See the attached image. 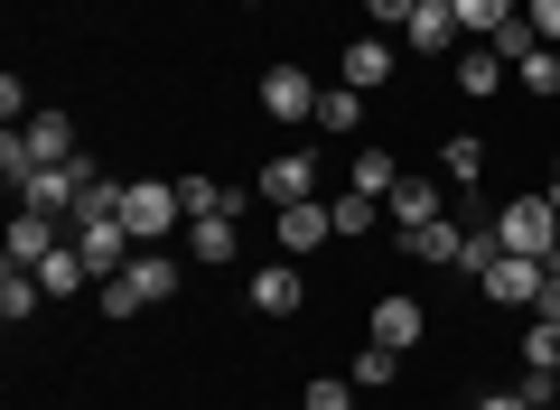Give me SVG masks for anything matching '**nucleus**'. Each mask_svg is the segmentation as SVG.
I'll return each mask as SVG.
<instances>
[{"label": "nucleus", "instance_id": "nucleus-13", "mask_svg": "<svg viewBox=\"0 0 560 410\" xmlns=\"http://www.w3.org/2000/svg\"><path fill=\"white\" fill-rule=\"evenodd\" d=\"M401 47H420V57H458V20H448V0H420L411 10V28H401Z\"/></svg>", "mask_w": 560, "mask_h": 410}, {"label": "nucleus", "instance_id": "nucleus-33", "mask_svg": "<svg viewBox=\"0 0 560 410\" xmlns=\"http://www.w3.org/2000/svg\"><path fill=\"white\" fill-rule=\"evenodd\" d=\"M477 410H533V401H523V391H514V383H504V391H486V401H477Z\"/></svg>", "mask_w": 560, "mask_h": 410}, {"label": "nucleus", "instance_id": "nucleus-2", "mask_svg": "<svg viewBox=\"0 0 560 410\" xmlns=\"http://www.w3.org/2000/svg\"><path fill=\"white\" fill-rule=\"evenodd\" d=\"M94 177H103V168L75 150V159H57V168H38V177H28V187H20V206H38V215H57V224H66V215H84V187H94Z\"/></svg>", "mask_w": 560, "mask_h": 410}, {"label": "nucleus", "instance_id": "nucleus-21", "mask_svg": "<svg viewBox=\"0 0 560 410\" xmlns=\"http://www.w3.org/2000/svg\"><path fill=\"white\" fill-rule=\"evenodd\" d=\"M327 215H337V243H355V234H374V224H383V196H364V187H346L337 206H327Z\"/></svg>", "mask_w": 560, "mask_h": 410}, {"label": "nucleus", "instance_id": "nucleus-6", "mask_svg": "<svg viewBox=\"0 0 560 410\" xmlns=\"http://www.w3.org/2000/svg\"><path fill=\"white\" fill-rule=\"evenodd\" d=\"M420 336H430V308H420L411 290H383V298H374V345H393V354H411Z\"/></svg>", "mask_w": 560, "mask_h": 410}, {"label": "nucleus", "instance_id": "nucleus-16", "mask_svg": "<svg viewBox=\"0 0 560 410\" xmlns=\"http://www.w3.org/2000/svg\"><path fill=\"white\" fill-rule=\"evenodd\" d=\"M458 243H467V224H420V234H401V253L411 261H430V271H458Z\"/></svg>", "mask_w": 560, "mask_h": 410}, {"label": "nucleus", "instance_id": "nucleus-24", "mask_svg": "<svg viewBox=\"0 0 560 410\" xmlns=\"http://www.w3.org/2000/svg\"><path fill=\"white\" fill-rule=\"evenodd\" d=\"M318 131H364V94L355 84H327L318 94Z\"/></svg>", "mask_w": 560, "mask_h": 410}, {"label": "nucleus", "instance_id": "nucleus-9", "mask_svg": "<svg viewBox=\"0 0 560 410\" xmlns=\"http://www.w3.org/2000/svg\"><path fill=\"white\" fill-rule=\"evenodd\" d=\"M318 243H337V215H327L318 196H308V206H280V261L318 253Z\"/></svg>", "mask_w": 560, "mask_h": 410}, {"label": "nucleus", "instance_id": "nucleus-14", "mask_svg": "<svg viewBox=\"0 0 560 410\" xmlns=\"http://www.w3.org/2000/svg\"><path fill=\"white\" fill-rule=\"evenodd\" d=\"M121 280L140 290V308H160V298L178 290V261H168V243H140V253H131V271H121Z\"/></svg>", "mask_w": 560, "mask_h": 410}, {"label": "nucleus", "instance_id": "nucleus-19", "mask_svg": "<svg viewBox=\"0 0 560 410\" xmlns=\"http://www.w3.org/2000/svg\"><path fill=\"white\" fill-rule=\"evenodd\" d=\"M187 261L224 271V261H234V215H197V224H187Z\"/></svg>", "mask_w": 560, "mask_h": 410}, {"label": "nucleus", "instance_id": "nucleus-26", "mask_svg": "<svg viewBox=\"0 0 560 410\" xmlns=\"http://www.w3.org/2000/svg\"><path fill=\"white\" fill-rule=\"evenodd\" d=\"M300 410H355V373H318V383L300 391Z\"/></svg>", "mask_w": 560, "mask_h": 410}, {"label": "nucleus", "instance_id": "nucleus-1", "mask_svg": "<svg viewBox=\"0 0 560 410\" xmlns=\"http://www.w3.org/2000/svg\"><path fill=\"white\" fill-rule=\"evenodd\" d=\"M551 234H560V206L551 196H514V206H495V243L523 261H551Z\"/></svg>", "mask_w": 560, "mask_h": 410}, {"label": "nucleus", "instance_id": "nucleus-5", "mask_svg": "<svg viewBox=\"0 0 560 410\" xmlns=\"http://www.w3.org/2000/svg\"><path fill=\"white\" fill-rule=\"evenodd\" d=\"M541 280H551V261H523V253H495V261H486V298H495V308H533Z\"/></svg>", "mask_w": 560, "mask_h": 410}, {"label": "nucleus", "instance_id": "nucleus-7", "mask_svg": "<svg viewBox=\"0 0 560 410\" xmlns=\"http://www.w3.org/2000/svg\"><path fill=\"white\" fill-rule=\"evenodd\" d=\"M383 215H393L401 234H420V224H440V215H448V187H440V177H401V187L383 196Z\"/></svg>", "mask_w": 560, "mask_h": 410}, {"label": "nucleus", "instance_id": "nucleus-30", "mask_svg": "<svg viewBox=\"0 0 560 410\" xmlns=\"http://www.w3.org/2000/svg\"><path fill=\"white\" fill-rule=\"evenodd\" d=\"M411 10H420V0H364V20H374V28H411Z\"/></svg>", "mask_w": 560, "mask_h": 410}, {"label": "nucleus", "instance_id": "nucleus-10", "mask_svg": "<svg viewBox=\"0 0 560 410\" xmlns=\"http://www.w3.org/2000/svg\"><path fill=\"white\" fill-rule=\"evenodd\" d=\"M261 196H271V206H308V196H318V159H300V150L261 159Z\"/></svg>", "mask_w": 560, "mask_h": 410}, {"label": "nucleus", "instance_id": "nucleus-36", "mask_svg": "<svg viewBox=\"0 0 560 410\" xmlns=\"http://www.w3.org/2000/svg\"><path fill=\"white\" fill-rule=\"evenodd\" d=\"M243 10H261V0H243Z\"/></svg>", "mask_w": 560, "mask_h": 410}, {"label": "nucleus", "instance_id": "nucleus-18", "mask_svg": "<svg viewBox=\"0 0 560 410\" xmlns=\"http://www.w3.org/2000/svg\"><path fill=\"white\" fill-rule=\"evenodd\" d=\"M448 20H458V38H495L523 20V0H448Z\"/></svg>", "mask_w": 560, "mask_h": 410}, {"label": "nucleus", "instance_id": "nucleus-23", "mask_svg": "<svg viewBox=\"0 0 560 410\" xmlns=\"http://www.w3.org/2000/svg\"><path fill=\"white\" fill-rule=\"evenodd\" d=\"M440 177H448V187H477V177H486V140H477V131H458V140L440 150Z\"/></svg>", "mask_w": 560, "mask_h": 410}, {"label": "nucleus", "instance_id": "nucleus-11", "mask_svg": "<svg viewBox=\"0 0 560 410\" xmlns=\"http://www.w3.org/2000/svg\"><path fill=\"white\" fill-rule=\"evenodd\" d=\"M300 298H308L300 261H261V271H253V308L261 317H300Z\"/></svg>", "mask_w": 560, "mask_h": 410}, {"label": "nucleus", "instance_id": "nucleus-3", "mask_svg": "<svg viewBox=\"0 0 560 410\" xmlns=\"http://www.w3.org/2000/svg\"><path fill=\"white\" fill-rule=\"evenodd\" d=\"M261 113L280 121V131H300V121H318V75H308V66H261Z\"/></svg>", "mask_w": 560, "mask_h": 410}, {"label": "nucleus", "instance_id": "nucleus-27", "mask_svg": "<svg viewBox=\"0 0 560 410\" xmlns=\"http://www.w3.org/2000/svg\"><path fill=\"white\" fill-rule=\"evenodd\" d=\"M346 373H355V391H383V383L401 373V354H393V345H364V354H355Z\"/></svg>", "mask_w": 560, "mask_h": 410}, {"label": "nucleus", "instance_id": "nucleus-12", "mask_svg": "<svg viewBox=\"0 0 560 410\" xmlns=\"http://www.w3.org/2000/svg\"><path fill=\"white\" fill-rule=\"evenodd\" d=\"M337 84H355V94H374V84H393V38H383V28H374V38H355V47L337 57Z\"/></svg>", "mask_w": 560, "mask_h": 410}, {"label": "nucleus", "instance_id": "nucleus-34", "mask_svg": "<svg viewBox=\"0 0 560 410\" xmlns=\"http://www.w3.org/2000/svg\"><path fill=\"white\" fill-rule=\"evenodd\" d=\"M541 196H551V206H560V168H551V187H541Z\"/></svg>", "mask_w": 560, "mask_h": 410}, {"label": "nucleus", "instance_id": "nucleus-25", "mask_svg": "<svg viewBox=\"0 0 560 410\" xmlns=\"http://www.w3.org/2000/svg\"><path fill=\"white\" fill-rule=\"evenodd\" d=\"M514 84H523V94H541V103H551V94H560V47H533V57L514 66Z\"/></svg>", "mask_w": 560, "mask_h": 410}, {"label": "nucleus", "instance_id": "nucleus-8", "mask_svg": "<svg viewBox=\"0 0 560 410\" xmlns=\"http://www.w3.org/2000/svg\"><path fill=\"white\" fill-rule=\"evenodd\" d=\"M47 253H66V224L38 215V206H20V224H10V271H38Z\"/></svg>", "mask_w": 560, "mask_h": 410}, {"label": "nucleus", "instance_id": "nucleus-28", "mask_svg": "<svg viewBox=\"0 0 560 410\" xmlns=\"http://www.w3.org/2000/svg\"><path fill=\"white\" fill-rule=\"evenodd\" d=\"M0 177H10V187H28V177H38V159H28V131L0 140Z\"/></svg>", "mask_w": 560, "mask_h": 410}, {"label": "nucleus", "instance_id": "nucleus-35", "mask_svg": "<svg viewBox=\"0 0 560 410\" xmlns=\"http://www.w3.org/2000/svg\"><path fill=\"white\" fill-rule=\"evenodd\" d=\"M551 271H560V234H551Z\"/></svg>", "mask_w": 560, "mask_h": 410}, {"label": "nucleus", "instance_id": "nucleus-15", "mask_svg": "<svg viewBox=\"0 0 560 410\" xmlns=\"http://www.w3.org/2000/svg\"><path fill=\"white\" fill-rule=\"evenodd\" d=\"M504 75H514V66H504V57H495L486 38H467V47H458V94H467V103H486V94H495Z\"/></svg>", "mask_w": 560, "mask_h": 410}, {"label": "nucleus", "instance_id": "nucleus-20", "mask_svg": "<svg viewBox=\"0 0 560 410\" xmlns=\"http://www.w3.org/2000/svg\"><path fill=\"white\" fill-rule=\"evenodd\" d=\"M38 308H47V280L38 271H0V317H10V327H28Z\"/></svg>", "mask_w": 560, "mask_h": 410}, {"label": "nucleus", "instance_id": "nucleus-17", "mask_svg": "<svg viewBox=\"0 0 560 410\" xmlns=\"http://www.w3.org/2000/svg\"><path fill=\"white\" fill-rule=\"evenodd\" d=\"M20 131H28V159H38V168H57V159H75V121H66V113H28Z\"/></svg>", "mask_w": 560, "mask_h": 410}, {"label": "nucleus", "instance_id": "nucleus-4", "mask_svg": "<svg viewBox=\"0 0 560 410\" xmlns=\"http://www.w3.org/2000/svg\"><path fill=\"white\" fill-rule=\"evenodd\" d=\"M121 224H131L140 243H168V224H187L178 187H160V177H131V196H121Z\"/></svg>", "mask_w": 560, "mask_h": 410}, {"label": "nucleus", "instance_id": "nucleus-22", "mask_svg": "<svg viewBox=\"0 0 560 410\" xmlns=\"http://www.w3.org/2000/svg\"><path fill=\"white\" fill-rule=\"evenodd\" d=\"M346 187H364V196H393V187H401L393 150H383V140H364V150H355V177H346Z\"/></svg>", "mask_w": 560, "mask_h": 410}, {"label": "nucleus", "instance_id": "nucleus-29", "mask_svg": "<svg viewBox=\"0 0 560 410\" xmlns=\"http://www.w3.org/2000/svg\"><path fill=\"white\" fill-rule=\"evenodd\" d=\"M523 354H533L541 373H560V327H551V317H533V336H523Z\"/></svg>", "mask_w": 560, "mask_h": 410}, {"label": "nucleus", "instance_id": "nucleus-31", "mask_svg": "<svg viewBox=\"0 0 560 410\" xmlns=\"http://www.w3.org/2000/svg\"><path fill=\"white\" fill-rule=\"evenodd\" d=\"M523 20L541 28V47H560V0H523Z\"/></svg>", "mask_w": 560, "mask_h": 410}, {"label": "nucleus", "instance_id": "nucleus-32", "mask_svg": "<svg viewBox=\"0 0 560 410\" xmlns=\"http://www.w3.org/2000/svg\"><path fill=\"white\" fill-rule=\"evenodd\" d=\"M533 317H551V327H560V271L541 280V298H533Z\"/></svg>", "mask_w": 560, "mask_h": 410}]
</instances>
